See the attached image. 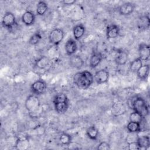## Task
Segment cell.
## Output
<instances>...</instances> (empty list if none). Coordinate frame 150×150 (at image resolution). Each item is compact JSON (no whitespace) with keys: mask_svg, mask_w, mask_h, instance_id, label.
<instances>
[{"mask_svg":"<svg viewBox=\"0 0 150 150\" xmlns=\"http://www.w3.org/2000/svg\"><path fill=\"white\" fill-rule=\"evenodd\" d=\"M69 65L71 67L77 69H81L84 64L83 59L80 56L77 54H73L70 56L69 59Z\"/></svg>","mask_w":150,"mask_h":150,"instance_id":"9a60e30c","label":"cell"},{"mask_svg":"<svg viewBox=\"0 0 150 150\" xmlns=\"http://www.w3.org/2000/svg\"><path fill=\"white\" fill-rule=\"evenodd\" d=\"M29 146V141L27 135L24 136H19L18 137L15 144V147L16 149L19 150H25L28 149Z\"/></svg>","mask_w":150,"mask_h":150,"instance_id":"4fadbf2b","label":"cell"},{"mask_svg":"<svg viewBox=\"0 0 150 150\" xmlns=\"http://www.w3.org/2000/svg\"><path fill=\"white\" fill-rule=\"evenodd\" d=\"M47 89V83L42 79L34 81L30 86V90L33 94L40 96L43 94Z\"/></svg>","mask_w":150,"mask_h":150,"instance_id":"8992f818","label":"cell"},{"mask_svg":"<svg viewBox=\"0 0 150 150\" xmlns=\"http://www.w3.org/2000/svg\"><path fill=\"white\" fill-rule=\"evenodd\" d=\"M150 19L149 15L141 16L138 21V28L141 30H146L149 28Z\"/></svg>","mask_w":150,"mask_h":150,"instance_id":"d6986e66","label":"cell"},{"mask_svg":"<svg viewBox=\"0 0 150 150\" xmlns=\"http://www.w3.org/2000/svg\"><path fill=\"white\" fill-rule=\"evenodd\" d=\"M126 112L125 105L121 102H117L113 104L111 107V113L115 117L120 116Z\"/></svg>","mask_w":150,"mask_h":150,"instance_id":"e0dca14e","label":"cell"},{"mask_svg":"<svg viewBox=\"0 0 150 150\" xmlns=\"http://www.w3.org/2000/svg\"><path fill=\"white\" fill-rule=\"evenodd\" d=\"M109 72L106 69H101L97 71L94 76V80L97 84H102L108 82Z\"/></svg>","mask_w":150,"mask_h":150,"instance_id":"ba28073f","label":"cell"},{"mask_svg":"<svg viewBox=\"0 0 150 150\" xmlns=\"http://www.w3.org/2000/svg\"><path fill=\"white\" fill-rule=\"evenodd\" d=\"M64 49L67 55L71 56L74 54L77 50V44L75 39L70 38L65 43Z\"/></svg>","mask_w":150,"mask_h":150,"instance_id":"5bb4252c","label":"cell"},{"mask_svg":"<svg viewBox=\"0 0 150 150\" xmlns=\"http://www.w3.org/2000/svg\"><path fill=\"white\" fill-rule=\"evenodd\" d=\"M135 5L134 3L130 2H124L118 8V12L121 15L128 16L131 15L135 9Z\"/></svg>","mask_w":150,"mask_h":150,"instance_id":"9c48e42d","label":"cell"},{"mask_svg":"<svg viewBox=\"0 0 150 150\" xmlns=\"http://www.w3.org/2000/svg\"><path fill=\"white\" fill-rule=\"evenodd\" d=\"M103 58L101 53L98 51H93L90 56L89 65L91 69H94L101 63Z\"/></svg>","mask_w":150,"mask_h":150,"instance_id":"7c38bea8","label":"cell"},{"mask_svg":"<svg viewBox=\"0 0 150 150\" xmlns=\"http://www.w3.org/2000/svg\"><path fill=\"white\" fill-rule=\"evenodd\" d=\"M137 142L139 147V149H147L150 146V138L148 135L138 136Z\"/></svg>","mask_w":150,"mask_h":150,"instance_id":"603a6c76","label":"cell"},{"mask_svg":"<svg viewBox=\"0 0 150 150\" xmlns=\"http://www.w3.org/2000/svg\"><path fill=\"white\" fill-rule=\"evenodd\" d=\"M97 149L99 150H109L111 149V146L109 143L105 141H103V142H101L97 145Z\"/></svg>","mask_w":150,"mask_h":150,"instance_id":"1f68e13d","label":"cell"},{"mask_svg":"<svg viewBox=\"0 0 150 150\" xmlns=\"http://www.w3.org/2000/svg\"><path fill=\"white\" fill-rule=\"evenodd\" d=\"M129 118V121L137 122L141 124L144 119V117L138 112L134 111L132 112L130 114Z\"/></svg>","mask_w":150,"mask_h":150,"instance_id":"f546056e","label":"cell"},{"mask_svg":"<svg viewBox=\"0 0 150 150\" xmlns=\"http://www.w3.org/2000/svg\"><path fill=\"white\" fill-rule=\"evenodd\" d=\"M61 2L64 5H73L76 2V0H63Z\"/></svg>","mask_w":150,"mask_h":150,"instance_id":"836d02e7","label":"cell"},{"mask_svg":"<svg viewBox=\"0 0 150 150\" xmlns=\"http://www.w3.org/2000/svg\"><path fill=\"white\" fill-rule=\"evenodd\" d=\"M131 109L140 114L144 118L149 114V108L146 102L141 97L135 96Z\"/></svg>","mask_w":150,"mask_h":150,"instance_id":"277c9868","label":"cell"},{"mask_svg":"<svg viewBox=\"0 0 150 150\" xmlns=\"http://www.w3.org/2000/svg\"><path fill=\"white\" fill-rule=\"evenodd\" d=\"M139 58L142 61H147L150 56V47L149 45L142 43L138 46Z\"/></svg>","mask_w":150,"mask_h":150,"instance_id":"30bf717a","label":"cell"},{"mask_svg":"<svg viewBox=\"0 0 150 150\" xmlns=\"http://www.w3.org/2000/svg\"><path fill=\"white\" fill-rule=\"evenodd\" d=\"M120 34V28L115 24H110L106 27V36L108 39L117 38Z\"/></svg>","mask_w":150,"mask_h":150,"instance_id":"8fae6325","label":"cell"},{"mask_svg":"<svg viewBox=\"0 0 150 150\" xmlns=\"http://www.w3.org/2000/svg\"><path fill=\"white\" fill-rule=\"evenodd\" d=\"M128 59V55L127 52L120 50L117 52V54L115 57L114 62L117 65L122 66L124 65Z\"/></svg>","mask_w":150,"mask_h":150,"instance_id":"ac0fdd59","label":"cell"},{"mask_svg":"<svg viewBox=\"0 0 150 150\" xmlns=\"http://www.w3.org/2000/svg\"><path fill=\"white\" fill-rule=\"evenodd\" d=\"M42 38V36L41 33L39 31H37L30 37L28 43L31 45H36L41 40Z\"/></svg>","mask_w":150,"mask_h":150,"instance_id":"f1b7e54d","label":"cell"},{"mask_svg":"<svg viewBox=\"0 0 150 150\" xmlns=\"http://www.w3.org/2000/svg\"><path fill=\"white\" fill-rule=\"evenodd\" d=\"M128 144V148L129 150H137V149H140L139 147L137 142V141L134 142H129L127 144Z\"/></svg>","mask_w":150,"mask_h":150,"instance_id":"d6a6232c","label":"cell"},{"mask_svg":"<svg viewBox=\"0 0 150 150\" xmlns=\"http://www.w3.org/2000/svg\"><path fill=\"white\" fill-rule=\"evenodd\" d=\"M16 24V18L14 14L11 12H6L5 13L2 19V26L10 30L15 26Z\"/></svg>","mask_w":150,"mask_h":150,"instance_id":"52a82bcc","label":"cell"},{"mask_svg":"<svg viewBox=\"0 0 150 150\" xmlns=\"http://www.w3.org/2000/svg\"><path fill=\"white\" fill-rule=\"evenodd\" d=\"M99 132L95 125L89 127L86 130V135L87 137L91 140H96L98 138Z\"/></svg>","mask_w":150,"mask_h":150,"instance_id":"d4e9b609","label":"cell"},{"mask_svg":"<svg viewBox=\"0 0 150 150\" xmlns=\"http://www.w3.org/2000/svg\"><path fill=\"white\" fill-rule=\"evenodd\" d=\"M64 36V31L60 28L53 29L49 35V40L51 44L57 46L63 39Z\"/></svg>","mask_w":150,"mask_h":150,"instance_id":"5b68a950","label":"cell"},{"mask_svg":"<svg viewBox=\"0 0 150 150\" xmlns=\"http://www.w3.org/2000/svg\"><path fill=\"white\" fill-rule=\"evenodd\" d=\"M142 60L140 58L137 57L130 63L129 66V70L133 73H137L138 70L142 66Z\"/></svg>","mask_w":150,"mask_h":150,"instance_id":"4316f807","label":"cell"},{"mask_svg":"<svg viewBox=\"0 0 150 150\" xmlns=\"http://www.w3.org/2000/svg\"><path fill=\"white\" fill-rule=\"evenodd\" d=\"M48 6L46 2L43 1H40L37 4L36 6V13L39 16L44 15L47 11Z\"/></svg>","mask_w":150,"mask_h":150,"instance_id":"484cf974","label":"cell"},{"mask_svg":"<svg viewBox=\"0 0 150 150\" xmlns=\"http://www.w3.org/2000/svg\"><path fill=\"white\" fill-rule=\"evenodd\" d=\"M33 131L37 136L43 135L45 132V128L41 125H38L33 128Z\"/></svg>","mask_w":150,"mask_h":150,"instance_id":"4dcf8cb0","label":"cell"},{"mask_svg":"<svg viewBox=\"0 0 150 150\" xmlns=\"http://www.w3.org/2000/svg\"><path fill=\"white\" fill-rule=\"evenodd\" d=\"M50 64V59L45 56H41L35 61V66L38 69H45Z\"/></svg>","mask_w":150,"mask_h":150,"instance_id":"7402d4cb","label":"cell"},{"mask_svg":"<svg viewBox=\"0 0 150 150\" xmlns=\"http://www.w3.org/2000/svg\"><path fill=\"white\" fill-rule=\"evenodd\" d=\"M55 111L59 114L65 113L69 107V100L64 93L57 94L53 100Z\"/></svg>","mask_w":150,"mask_h":150,"instance_id":"3957f363","label":"cell"},{"mask_svg":"<svg viewBox=\"0 0 150 150\" xmlns=\"http://www.w3.org/2000/svg\"><path fill=\"white\" fill-rule=\"evenodd\" d=\"M25 107L30 118L39 117L43 112V108L38 96L32 94L29 95L25 102Z\"/></svg>","mask_w":150,"mask_h":150,"instance_id":"6da1fadb","label":"cell"},{"mask_svg":"<svg viewBox=\"0 0 150 150\" xmlns=\"http://www.w3.org/2000/svg\"><path fill=\"white\" fill-rule=\"evenodd\" d=\"M149 64H142L137 71L138 78L141 80H146L149 76Z\"/></svg>","mask_w":150,"mask_h":150,"instance_id":"44dd1931","label":"cell"},{"mask_svg":"<svg viewBox=\"0 0 150 150\" xmlns=\"http://www.w3.org/2000/svg\"><path fill=\"white\" fill-rule=\"evenodd\" d=\"M127 130L129 133L139 134L142 131L141 124L137 122L129 121L127 125Z\"/></svg>","mask_w":150,"mask_h":150,"instance_id":"cb8c5ba5","label":"cell"},{"mask_svg":"<svg viewBox=\"0 0 150 150\" xmlns=\"http://www.w3.org/2000/svg\"><path fill=\"white\" fill-rule=\"evenodd\" d=\"M94 81L93 74L88 71L84 70L76 73L73 76V82L79 88L86 90L90 87Z\"/></svg>","mask_w":150,"mask_h":150,"instance_id":"7a4b0ae2","label":"cell"},{"mask_svg":"<svg viewBox=\"0 0 150 150\" xmlns=\"http://www.w3.org/2000/svg\"><path fill=\"white\" fill-rule=\"evenodd\" d=\"M85 32V26L82 23L76 25L73 28V34L74 39L79 40L84 36Z\"/></svg>","mask_w":150,"mask_h":150,"instance_id":"ffe728a7","label":"cell"},{"mask_svg":"<svg viewBox=\"0 0 150 150\" xmlns=\"http://www.w3.org/2000/svg\"><path fill=\"white\" fill-rule=\"evenodd\" d=\"M59 141L62 145L69 146L72 142V137L70 134L66 132H63L60 135Z\"/></svg>","mask_w":150,"mask_h":150,"instance_id":"83f0119b","label":"cell"},{"mask_svg":"<svg viewBox=\"0 0 150 150\" xmlns=\"http://www.w3.org/2000/svg\"><path fill=\"white\" fill-rule=\"evenodd\" d=\"M22 22L26 26H30L35 22V15L31 11H26L22 15Z\"/></svg>","mask_w":150,"mask_h":150,"instance_id":"2e32d148","label":"cell"}]
</instances>
